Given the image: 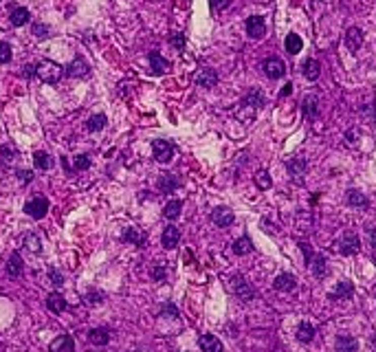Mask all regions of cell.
<instances>
[{
	"label": "cell",
	"instance_id": "cell-33",
	"mask_svg": "<svg viewBox=\"0 0 376 352\" xmlns=\"http://www.w3.org/2000/svg\"><path fill=\"white\" fill-rule=\"evenodd\" d=\"M346 201H348V205H352V207H367V198L363 196L359 189H348Z\"/></svg>",
	"mask_w": 376,
	"mask_h": 352
},
{
	"label": "cell",
	"instance_id": "cell-24",
	"mask_svg": "<svg viewBox=\"0 0 376 352\" xmlns=\"http://www.w3.org/2000/svg\"><path fill=\"white\" fill-rule=\"evenodd\" d=\"M301 71H303V77L310 79V82H315V79L319 77V73H321V66H319V62H317V59L310 57V59H306V62H303Z\"/></svg>",
	"mask_w": 376,
	"mask_h": 352
},
{
	"label": "cell",
	"instance_id": "cell-37",
	"mask_svg": "<svg viewBox=\"0 0 376 352\" xmlns=\"http://www.w3.org/2000/svg\"><path fill=\"white\" fill-rule=\"evenodd\" d=\"M106 123H108L106 115H92V117L88 119V123H86V128H88L90 132H97V130H104Z\"/></svg>",
	"mask_w": 376,
	"mask_h": 352
},
{
	"label": "cell",
	"instance_id": "cell-46",
	"mask_svg": "<svg viewBox=\"0 0 376 352\" xmlns=\"http://www.w3.org/2000/svg\"><path fill=\"white\" fill-rule=\"evenodd\" d=\"M152 277H154L156 282H163L165 280V267H163V264H156V267L152 269Z\"/></svg>",
	"mask_w": 376,
	"mask_h": 352
},
{
	"label": "cell",
	"instance_id": "cell-15",
	"mask_svg": "<svg viewBox=\"0 0 376 352\" xmlns=\"http://www.w3.org/2000/svg\"><path fill=\"white\" fill-rule=\"evenodd\" d=\"M288 174L295 183H301L303 174H306V161H303V158H290L288 161Z\"/></svg>",
	"mask_w": 376,
	"mask_h": 352
},
{
	"label": "cell",
	"instance_id": "cell-11",
	"mask_svg": "<svg viewBox=\"0 0 376 352\" xmlns=\"http://www.w3.org/2000/svg\"><path fill=\"white\" fill-rule=\"evenodd\" d=\"M163 247L165 249H174L178 242H181V231H178L176 225H167V227L163 229V238H161Z\"/></svg>",
	"mask_w": 376,
	"mask_h": 352
},
{
	"label": "cell",
	"instance_id": "cell-31",
	"mask_svg": "<svg viewBox=\"0 0 376 352\" xmlns=\"http://www.w3.org/2000/svg\"><path fill=\"white\" fill-rule=\"evenodd\" d=\"M253 251V242L249 240L247 236H242V238H237V240L233 242V253L235 255H247Z\"/></svg>",
	"mask_w": 376,
	"mask_h": 352
},
{
	"label": "cell",
	"instance_id": "cell-9",
	"mask_svg": "<svg viewBox=\"0 0 376 352\" xmlns=\"http://www.w3.org/2000/svg\"><path fill=\"white\" fill-rule=\"evenodd\" d=\"M194 82L198 86H202V88H214L218 84V75H216V71H211V69H200V71H196Z\"/></svg>",
	"mask_w": 376,
	"mask_h": 352
},
{
	"label": "cell",
	"instance_id": "cell-4",
	"mask_svg": "<svg viewBox=\"0 0 376 352\" xmlns=\"http://www.w3.org/2000/svg\"><path fill=\"white\" fill-rule=\"evenodd\" d=\"M336 249H339L341 255H354L356 251L361 249V242H359V236L356 234H346L341 238V242L336 244Z\"/></svg>",
	"mask_w": 376,
	"mask_h": 352
},
{
	"label": "cell",
	"instance_id": "cell-6",
	"mask_svg": "<svg viewBox=\"0 0 376 352\" xmlns=\"http://www.w3.org/2000/svg\"><path fill=\"white\" fill-rule=\"evenodd\" d=\"M152 150H154V158L158 163H167V161H172V156H174V145L169 141H154Z\"/></svg>",
	"mask_w": 376,
	"mask_h": 352
},
{
	"label": "cell",
	"instance_id": "cell-10",
	"mask_svg": "<svg viewBox=\"0 0 376 352\" xmlns=\"http://www.w3.org/2000/svg\"><path fill=\"white\" fill-rule=\"evenodd\" d=\"M247 33L253 40H260V38H264V33H266V24H264V18H260V16H251L249 20H247Z\"/></svg>",
	"mask_w": 376,
	"mask_h": 352
},
{
	"label": "cell",
	"instance_id": "cell-54",
	"mask_svg": "<svg viewBox=\"0 0 376 352\" xmlns=\"http://www.w3.org/2000/svg\"><path fill=\"white\" fill-rule=\"evenodd\" d=\"M369 343H372V348H374V352H376V333L372 335V339H369Z\"/></svg>",
	"mask_w": 376,
	"mask_h": 352
},
{
	"label": "cell",
	"instance_id": "cell-42",
	"mask_svg": "<svg viewBox=\"0 0 376 352\" xmlns=\"http://www.w3.org/2000/svg\"><path fill=\"white\" fill-rule=\"evenodd\" d=\"M88 168H90V158L86 156V154H79L75 158V170L77 172H84V170H88Z\"/></svg>",
	"mask_w": 376,
	"mask_h": 352
},
{
	"label": "cell",
	"instance_id": "cell-40",
	"mask_svg": "<svg viewBox=\"0 0 376 352\" xmlns=\"http://www.w3.org/2000/svg\"><path fill=\"white\" fill-rule=\"evenodd\" d=\"M158 315H163V317H178V308L172 302H165V304H161V308H158Z\"/></svg>",
	"mask_w": 376,
	"mask_h": 352
},
{
	"label": "cell",
	"instance_id": "cell-27",
	"mask_svg": "<svg viewBox=\"0 0 376 352\" xmlns=\"http://www.w3.org/2000/svg\"><path fill=\"white\" fill-rule=\"evenodd\" d=\"M178 187V181L174 178V174H161L158 178V189L163 191V194H172Z\"/></svg>",
	"mask_w": 376,
	"mask_h": 352
},
{
	"label": "cell",
	"instance_id": "cell-44",
	"mask_svg": "<svg viewBox=\"0 0 376 352\" xmlns=\"http://www.w3.org/2000/svg\"><path fill=\"white\" fill-rule=\"evenodd\" d=\"M86 302H88L90 306H97V304L104 302V293H99V291H90V293L86 295Z\"/></svg>",
	"mask_w": 376,
	"mask_h": 352
},
{
	"label": "cell",
	"instance_id": "cell-32",
	"mask_svg": "<svg viewBox=\"0 0 376 352\" xmlns=\"http://www.w3.org/2000/svg\"><path fill=\"white\" fill-rule=\"evenodd\" d=\"M33 163H36V168L38 170H51L53 165H55V161H53V158L46 154V152H36V154H33Z\"/></svg>",
	"mask_w": 376,
	"mask_h": 352
},
{
	"label": "cell",
	"instance_id": "cell-2",
	"mask_svg": "<svg viewBox=\"0 0 376 352\" xmlns=\"http://www.w3.org/2000/svg\"><path fill=\"white\" fill-rule=\"evenodd\" d=\"M231 291H233V295L237 297V300H242V302H251L255 297V289L251 286L242 275L231 277Z\"/></svg>",
	"mask_w": 376,
	"mask_h": 352
},
{
	"label": "cell",
	"instance_id": "cell-49",
	"mask_svg": "<svg viewBox=\"0 0 376 352\" xmlns=\"http://www.w3.org/2000/svg\"><path fill=\"white\" fill-rule=\"evenodd\" d=\"M18 178H20V183H29L31 178H33V172H29V170H20V172H18Z\"/></svg>",
	"mask_w": 376,
	"mask_h": 352
},
{
	"label": "cell",
	"instance_id": "cell-48",
	"mask_svg": "<svg viewBox=\"0 0 376 352\" xmlns=\"http://www.w3.org/2000/svg\"><path fill=\"white\" fill-rule=\"evenodd\" d=\"M227 3L229 0H209V7L214 11H220V9H224V7H227Z\"/></svg>",
	"mask_w": 376,
	"mask_h": 352
},
{
	"label": "cell",
	"instance_id": "cell-8",
	"mask_svg": "<svg viewBox=\"0 0 376 352\" xmlns=\"http://www.w3.org/2000/svg\"><path fill=\"white\" fill-rule=\"evenodd\" d=\"M51 352H75V339L71 335H59L51 341Z\"/></svg>",
	"mask_w": 376,
	"mask_h": 352
},
{
	"label": "cell",
	"instance_id": "cell-45",
	"mask_svg": "<svg viewBox=\"0 0 376 352\" xmlns=\"http://www.w3.org/2000/svg\"><path fill=\"white\" fill-rule=\"evenodd\" d=\"M11 59V46L7 42H0V62L7 64Z\"/></svg>",
	"mask_w": 376,
	"mask_h": 352
},
{
	"label": "cell",
	"instance_id": "cell-34",
	"mask_svg": "<svg viewBox=\"0 0 376 352\" xmlns=\"http://www.w3.org/2000/svg\"><path fill=\"white\" fill-rule=\"evenodd\" d=\"M181 209H183L181 201H169L167 205H165V209H163V216L167 218V220H176V218L181 216Z\"/></svg>",
	"mask_w": 376,
	"mask_h": 352
},
{
	"label": "cell",
	"instance_id": "cell-23",
	"mask_svg": "<svg viewBox=\"0 0 376 352\" xmlns=\"http://www.w3.org/2000/svg\"><path fill=\"white\" fill-rule=\"evenodd\" d=\"M315 339V326L308 322H301L299 326H297V341L301 343H310Z\"/></svg>",
	"mask_w": 376,
	"mask_h": 352
},
{
	"label": "cell",
	"instance_id": "cell-47",
	"mask_svg": "<svg viewBox=\"0 0 376 352\" xmlns=\"http://www.w3.org/2000/svg\"><path fill=\"white\" fill-rule=\"evenodd\" d=\"M172 44H174L176 46V49H185V36H183V33H176V36H172Z\"/></svg>",
	"mask_w": 376,
	"mask_h": 352
},
{
	"label": "cell",
	"instance_id": "cell-26",
	"mask_svg": "<svg viewBox=\"0 0 376 352\" xmlns=\"http://www.w3.org/2000/svg\"><path fill=\"white\" fill-rule=\"evenodd\" d=\"M7 275L9 277L22 275V258H20V253H11L9 262H7Z\"/></svg>",
	"mask_w": 376,
	"mask_h": 352
},
{
	"label": "cell",
	"instance_id": "cell-52",
	"mask_svg": "<svg viewBox=\"0 0 376 352\" xmlns=\"http://www.w3.org/2000/svg\"><path fill=\"white\" fill-rule=\"evenodd\" d=\"M369 242H372V247L376 249V229H369Z\"/></svg>",
	"mask_w": 376,
	"mask_h": 352
},
{
	"label": "cell",
	"instance_id": "cell-41",
	"mask_svg": "<svg viewBox=\"0 0 376 352\" xmlns=\"http://www.w3.org/2000/svg\"><path fill=\"white\" fill-rule=\"evenodd\" d=\"M49 33H51V29H49L46 24H42V22H36V24H33V36H36V38L44 40V38H49Z\"/></svg>",
	"mask_w": 376,
	"mask_h": 352
},
{
	"label": "cell",
	"instance_id": "cell-25",
	"mask_svg": "<svg viewBox=\"0 0 376 352\" xmlns=\"http://www.w3.org/2000/svg\"><path fill=\"white\" fill-rule=\"evenodd\" d=\"M46 306H49L51 313H64L66 310V300L59 293H51L49 297H46Z\"/></svg>",
	"mask_w": 376,
	"mask_h": 352
},
{
	"label": "cell",
	"instance_id": "cell-50",
	"mask_svg": "<svg viewBox=\"0 0 376 352\" xmlns=\"http://www.w3.org/2000/svg\"><path fill=\"white\" fill-rule=\"evenodd\" d=\"M301 247V251H303V258H306V262L310 264V260H313V249H310V244H306V242H301L299 244Z\"/></svg>",
	"mask_w": 376,
	"mask_h": 352
},
{
	"label": "cell",
	"instance_id": "cell-38",
	"mask_svg": "<svg viewBox=\"0 0 376 352\" xmlns=\"http://www.w3.org/2000/svg\"><path fill=\"white\" fill-rule=\"evenodd\" d=\"M255 183H257V187L260 189H268L270 187V176H268V172L266 170H260L255 174Z\"/></svg>",
	"mask_w": 376,
	"mask_h": 352
},
{
	"label": "cell",
	"instance_id": "cell-36",
	"mask_svg": "<svg viewBox=\"0 0 376 352\" xmlns=\"http://www.w3.org/2000/svg\"><path fill=\"white\" fill-rule=\"evenodd\" d=\"M24 247H26V251H31V253H40V251H42V240H40L38 234H26Z\"/></svg>",
	"mask_w": 376,
	"mask_h": 352
},
{
	"label": "cell",
	"instance_id": "cell-39",
	"mask_svg": "<svg viewBox=\"0 0 376 352\" xmlns=\"http://www.w3.org/2000/svg\"><path fill=\"white\" fill-rule=\"evenodd\" d=\"M13 158H16V150L9 148V145H3V148H0V163L9 165Z\"/></svg>",
	"mask_w": 376,
	"mask_h": 352
},
{
	"label": "cell",
	"instance_id": "cell-17",
	"mask_svg": "<svg viewBox=\"0 0 376 352\" xmlns=\"http://www.w3.org/2000/svg\"><path fill=\"white\" fill-rule=\"evenodd\" d=\"M198 346L202 352H222V341L216 335H202L198 339Z\"/></svg>",
	"mask_w": 376,
	"mask_h": 352
},
{
	"label": "cell",
	"instance_id": "cell-43",
	"mask_svg": "<svg viewBox=\"0 0 376 352\" xmlns=\"http://www.w3.org/2000/svg\"><path fill=\"white\" fill-rule=\"evenodd\" d=\"M49 280H51V284H55V286H62V284H64V275L62 273H59V271L57 269H49Z\"/></svg>",
	"mask_w": 376,
	"mask_h": 352
},
{
	"label": "cell",
	"instance_id": "cell-14",
	"mask_svg": "<svg viewBox=\"0 0 376 352\" xmlns=\"http://www.w3.org/2000/svg\"><path fill=\"white\" fill-rule=\"evenodd\" d=\"M295 286H297V280H295L293 273H280L273 282V289L282 291V293H288V291H293Z\"/></svg>",
	"mask_w": 376,
	"mask_h": 352
},
{
	"label": "cell",
	"instance_id": "cell-19",
	"mask_svg": "<svg viewBox=\"0 0 376 352\" xmlns=\"http://www.w3.org/2000/svg\"><path fill=\"white\" fill-rule=\"evenodd\" d=\"M310 269H313V273L315 277H326L328 275V260H326V255H313V260H310Z\"/></svg>",
	"mask_w": 376,
	"mask_h": 352
},
{
	"label": "cell",
	"instance_id": "cell-53",
	"mask_svg": "<svg viewBox=\"0 0 376 352\" xmlns=\"http://www.w3.org/2000/svg\"><path fill=\"white\" fill-rule=\"evenodd\" d=\"M290 92H293V84H286V86H284V90H282V95L286 97V95H290Z\"/></svg>",
	"mask_w": 376,
	"mask_h": 352
},
{
	"label": "cell",
	"instance_id": "cell-16",
	"mask_svg": "<svg viewBox=\"0 0 376 352\" xmlns=\"http://www.w3.org/2000/svg\"><path fill=\"white\" fill-rule=\"evenodd\" d=\"M352 295H354V286H352V282L343 280V282L336 284L334 291L330 293V300H350Z\"/></svg>",
	"mask_w": 376,
	"mask_h": 352
},
{
	"label": "cell",
	"instance_id": "cell-20",
	"mask_svg": "<svg viewBox=\"0 0 376 352\" xmlns=\"http://www.w3.org/2000/svg\"><path fill=\"white\" fill-rule=\"evenodd\" d=\"M242 106H249V108H262L264 106V95H262V90L260 88H251L247 95H244V102Z\"/></svg>",
	"mask_w": 376,
	"mask_h": 352
},
{
	"label": "cell",
	"instance_id": "cell-21",
	"mask_svg": "<svg viewBox=\"0 0 376 352\" xmlns=\"http://www.w3.org/2000/svg\"><path fill=\"white\" fill-rule=\"evenodd\" d=\"M301 108H303V115H306L308 119H315L317 115H319V99H317L315 95H306L301 102Z\"/></svg>",
	"mask_w": 376,
	"mask_h": 352
},
{
	"label": "cell",
	"instance_id": "cell-7",
	"mask_svg": "<svg viewBox=\"0 0 376 352\" xmlns=\"http://www.w3.org/2000/svg\"><path fill=\"white\" fill-rule=\"evenodd\" d=\"M233 220L235 216L229 207H216L211 211V222L218 225V227H229V225H233Z\"/></svg>",
	"mask_w": 376,
	"mask_h": 352
},
{
	"label": "cell",
	"instance_id": "cell-28",
	"mask_svg": "<svg viewBox=\"0 0 376 352\" xmlns=\"http://www.w3.org/2000/svg\"><path fill=\"white\" fill-rule=\"evenodd\" d=\"M150 66H152V71H154V73H165L169 64H167V59H165L161 53L152 51V53H150Z\"/></svg>",
	"mask_w": 376,
	"mask_h": 352
},
{
	"label": "cell",
	"instance_id": "cell-35",
	"mask_svg": "<svg viewBox=\"0 0 376 352\" xmlns=\"http://www.w3.org/2000/svg\"><path fill=\"white\" fill-rule=\"evenodd\" d=\"M121 240L123 242H132V244H136V247H143V244H145V236L139 234L136 229H125L123 236H121Z\"/></svg>",
	"mask_w": 376,
	"mask_h": 352
},
{
	"label": "cell",
	"instance_id": "cell-3",
	"mask_svg": "<svg viewBox=\"0 0 376 352\" xmlns=\"http://www.w3.org/2000/svg\"><path fill=\"white\" fill-rule=\"evenodd\" d=\"M46 211H49V201H46L44 196H36L33 201H29L24 205V214L31 216V218H36V220L44 218Z\"/></svg>",
	"mask_w": 376,
	"mask_h": 352
},
{
	"label": "cell",
	"instance_id": "cell-22",
	"mask_svg": "<svg viewBox=\"0 0 376 352\" xmlns=\"http://www.w3.org/2000/svg\"><path fill=\"white\" fill-rule=\"evenodd\" d=\"M88 341L92 343V346H106V343L110 341L108 328H92L88 333Z\"/></svg>",
	"mask_w": 376,
	"mask_h": 352
},
{
	"label": "cell",
	"instance_id": "cell-55",
	"mask_svg": "<svg viewBox=\"0 0 376 352\" xmlns=\"http://www.w3.org/2000/svg\"><path fill=\"white\" fill-rule=\"evenodd\" d=\"M374 264H376V258H374Z\"/></svg>",
	"mask_w": 376,
	"mask_h": 352
},
{
	"label": "cell",
	"instance_id": "cell-30",
	"mask_svg": "<svg viewBox=\"0 0 376 352\" xmlns=\"http://www.w3.org/2000/svg\"><path fill=\"white\" fill-rule=\"evenodd\" d=\"M29 18H31V13H29V9H24V7H18V9L11 11V24L13 26L26 24V22H29Z\"/></svg>",
	"mask_w": 376,
	"mask_h": 352
},
{
	"label": "cell",
	"instance_id": "cell-5",
	"mask_svg": "<svg viewBox=\"0 0 376 352\" xmlns=\"http://www.w3.org/2000/svg\"><path fill=\"white\" fill-rule=\"evenodd\" d=\"M264 73H266V77H270V79H280V77H284V73H286V64H284L280 57H268L266 62H264Z\"/></svg>",
	"mask_w": 376,
	"mask_h": 352
},
{
	"label": "cell",
	"instance_id": "cell-1",
	"mask_svg": "<svg viewBox=\"0 0 376 352\" xmlns=\"http://www.w3.org/2000/svg\"><path fill=\"white\" fill-rule=\"evenodd\" d=\"M36 75L42 79L46 84H57L59 79H62V66L55 64V62H49V59H44V62H40L36 66Z\"/></svg>",
	"mask_w": 376,
	"mask_h": 352
},
{
	"label": "cell",
	"instance_id": "cell-12",
	"mask_svg": "<svg viewBox=\"0 0 376 352\" xmlns=\"http://www.w3.org/2000/svg\"><path fill=\"white\" fill-rule=\"evenodd\" d=\"M66 71H69L71 77H86V75L90 73V66H88V62H86L82 55H77V57L69 64V69H66Z\"/></svg>",
	"mask_w": 376,
	"mask_h": 352
},
{
	"label": "cell",
	"instance_id": "cell-29",
	"mask_svg": "<svg viewBox=\"0 0 376 352\" xmlns=\"http://www.w3.org/2000/svg\"><path fill=\"white\" fill-rule=\"evenodd\" d=\"M284 46H286V51L290 53V55H297V53L301 51L303 42H301V38L297 36V33H288V36H286V42H284Z\"/></svg>",
	"mask_w": 376,
	"mask_h": 352
},
{
	"label": "cell",
	"instance_id": "cell-13",
	"mask_svg": "<svg viewBox=\"0 0 376 352\" xmlns=\"http://www.w3.org/2000/svg\"><path fill=\"white\" fill-rule=\"evenodd\" d=\"M363 44V31L359 29V26H350V29L346 31V46L350 51H359Z\"/></svg>",
	"mask_w": 376,
	"mask_h": 352
},
{
	"label": "cell",
	"instance_id": "cell-51",
	"mask_svg": "<svg viewBox=\"0 0 376 352\" xmlns=\"http://www.w3.org/2000/svg\"><path fill=\"white\" fill-rule=\"evenodd\" d=\"M22 75H24V77H31V75H36V66L26 64V66H24V69H22Z\"/></svg>",
	"mask_w": 376,
	"mask_h": 352
},
{
	"label": "cell",
	"instance_id": "cell-18",
	"mask_svg": "<svg viewBox=\"0 0 376 352\" xmlns=\"http://www.w3.org/2000/svg\"><path fill=\"white\" fill-rule=\"evenodd\" d=\"M336 346V352H356V348H359V341L354 339V337L350 335H339L334 341Z\"/></svg>",
	"mask_w": 376,
	"mask_h": 352
}]
</instances>
